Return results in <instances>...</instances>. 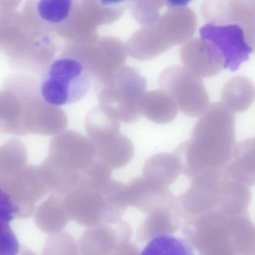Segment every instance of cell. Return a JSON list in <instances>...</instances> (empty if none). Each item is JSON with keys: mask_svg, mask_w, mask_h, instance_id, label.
Returning <instances> with one entry per match:
<instances>
[{"mask_svg": "<svg viewBox=\"0 0 255 255\" xmlns=\"http://www.w3.org/2000/svg\"><path fill=\"white\" fill-rule=\"evenodd\" d=\"M194 251L187 240L165 234L157 236L148 241L141 254L192 255Z\"/></svg>", "mask_w": 255, "mask_h": 255, "instance_id": "obj_22", "label": "cell"}, {"mask_svg": "<svg viewBox=\"0 0 255 255\" xmlns=\"http://www.w3.org/2000/svg\"><path fill=\"white\" fill-rule=\"evenodd\" d=\"M84 126L97 158L115 169L125 167L132 160L134 146L130 139L121 132L120 121L99 105L89 111Z\"/></svg>", "mask_w": 255, "mask_h": 255, "instance_id": "obj_5", "label": "cell"}, {"mask_svg": "<svg viewBox=\"0 0 255 255\" xmlns=\"http://www.w3.org/2000/svg\"><path fill=\"white\" fill-rule=\"evenodd\" d=\"M0 90V133L26 135L23 124V102L19 93L3 86Z\"/></svg>", "mask_w": 255, "mask_h": 255, "instance_id": "obj_16", "label": "cell"}, {"mask_svg": "<svg viewBox=\"0 0 255 255\" xmlns=\"http://www.w3.org/2000/svg\"><path fill=\"white\" fill-rule=\"evenodd\" d=\"M112 168L95 157L86 167L79 172L76 188L97 190L101 188L112 178Z\"/></svg>", "mask_w": 255, "mask_h": 255, "instance_id": "obj_23", "label": "cell"}, {"mask_svg": "<svg viewBox=\"0 0 255 255\" xmlns=\"http://www.w3.org/2000/svg\"><path fill=\"white\" fill-rule=\"evenodd\" d=\"M14 89L22 100L23 124L27 134L53 135L65 129L68 123L66 113L43 99L36 80L22 82Z\"/></svg>", "mask_w": 255, "mask_h": 255, "instance_id": "obj_7", "label": "cell"}, {"mask_svg": "<svg viewBox=\"0 0 255 255\" xmlns=\"http://www.w3.org/2000/svg\"><path fill=\"white\" fill-rule=\"evenodd\" d=\"M202 40L214 47L221 54L224 67L235 71L248 60L254 47L245 39L243 28L238 24L216 25L207 23L200 29Z\"/></svg>", "mask_w": 255, "mask_h": 255, "instance_id": "obj_10", "label": "cell"}, {"mask_svg": "<svg viewBox=\"0 0 255 255\" xmlns=\"http://www.w3.org/2000/svg\"><path fill=\"white\" fill-rule=\"evenodd\" d=\"M184 67L202 78H210L219 73L224 66V59L219 51L209 43H200L186 47L181 54Z\"/></svg>", "mask_w": 255, "mask_h": 255, "instance_id": "obj_13", "label": "cell"}, {"mask_svg": "<svg viewBox=\"0 0 255 255\" xmlns=\"http://www.w3.org/2000/svg\"><path fill=\"white\" fill-rule=\"evenodd\" d=\"M64 196L52 194L40 206L38 220L42 230L47 233L61 232L70 220L65 209Z\"/></svg>", "mask_w": 255, "mask_h": 255, "instance_id": "obj_21", "label": "cell"}, {"mask_svg": "<svg viewBox=\"0 0 255 255\" xmlns=\"http://www.w3.org/2000/svg\"><path fill=\"white\" fill-rule=\"evenodd\" d=\"M39 85L41 97L57 106L82 99L88 92L92 76L78 59L67 54L55 58L48 66Z\"/></svg>", "mask_w": 255, "mask_h": 255, "instance_id": "obj_4", "label": "cell"}, {"mask_svg": "<svg viewBox=\"0 0 255 255\" xmlns=\"http://www.w3.org/2000/svg\"><path fill=\"white\" fill-rule=\"evenodd\" d=\"M107 183L99 189H75L65 195L64 204L70 219L87 227L121 219L125 210Z\"/></svg>", "mask_w": 255, "mask_h": 255, "instance_id": "obj_6", "label": "cell"}, {"mask_svg": "<svg viewBox=\"0 0 255 255\" xmlns=\"http://www.w3.org/2000/svg\"><path fill=\"white\" fill-rule=\"evenodd\" d=\"M221 98L222 104L232 113L245 112L254 101V84L246 77H234L224 85Z\"/></svg>", "mask_w": 255, "mask_h": 255, "instance_id": "obj_20", "label": "cell"}, {"mask_svg": "<svg viewBox=\"0 0 255 255\" xmlns=\"http://www.w3.org/2000/svg\"><path fill=\"white\" fill-rule=\"evenodd\" d=\"M178 109L172 98L161 89L145 92L140 105L141 115L159 124L172 122L177 115Z\"/></svg>", "mask_w": 255, "mask_h": 255, "instance_id": "obj_19", "label": "cell"}, {"mask_svg": "<svg viewBox=\"0 0 255 255\" xmlns=\"http://www.w3.org/2000/svg\"><path fill=\"white\" fill-rule=\"evenodd\" d=\"M169 7L183 6L188 4L192 0H164Z\"/></svg>", "mask_w": 255, "mask_h": 255, "instance_id": "obj_26", "label": "cell"}, {"mask_svg": "<svg viewBox=\"0 0 255 255\" xmlns=\"http://www.w3.org/2000/svg\"><path fill=\"white\" fill-rule=\"evenodd\" d=\"M129 206L148 214L175 206L176 198L168 187L160 185L143 176L137 177L126 184Z\"/></svg>", "mask_w": 255, "mask_h": 255, "instance_id": "obj_12", "label": "cell"}, {"mask_svg": "<svg viewBox=\"0 0 255 255\" xmlns=\"http://www.w3.org/2000/svg\"><path fill=\"white\" fill-rule=\"evenodd\" d=\"M104 5H113L121 3L126 0H99Z\"/></svg>", "mask_w": 255, "mask_h": 255, "instance_id": "obj_27", "label": "cell"}, {"mask_svg": "<svg viewBox=\"0 0 255 255\" xmlns=\"http://www.w3.org/2000/svg\"><path fill=\"white\" fill-rule=\"evenodd\" d=\"M181 220L176 204L171 208L158 209L149 213L139 226L136 233L137 240L145 243L157 236L170 234L181 226Z\"/></svg>", "mask_w": 255, "mask_h": 255, "instance_id": "obj_17", "label": "cell"}, {"mask_svg": "<svg viewBox=\"0 0 255 255\" xmlns=\"http://www.w3.org/2000/svg\"><path fill=\"white\" fill-rule=\"evenodd\" d=\"M184 236L200 255H255V226L247 212L212 210L181 223Z\"/></svg>", "mask_w": 255, "mask_h": 255, "instance_id": "obj_2", "label": "cell"}, {"mask_svg": "<svg viewBox=\"0 0 255 255\" xmlns=\"http://www.w3.org/2000/svg\"><path fill=\"white\" fill-rule=\"evenodd\" d=\"M13 207L7 195L0 189V229L8 225L12 219Z\"/></svg>", "mask_w": 255, "mask_h": 255, "instance_id": "obj_25", "label": "cell"}, {"mask_svg": "<svg viewBox=\"0 0 255 255\" xmlns=\"http://www.w3.org/2000/svg\"><path fill=\"white\" fill-rule=\"evenodd\" d=\"M94 83L99 106L107 114L127 124L139 119L146 81L136 69L124 65Z\"/></svg>", "mask_w": 255, "mask_h": 255, "instance_id": "obj_3", "label": "cell"}, {"mask_svg": "<svg viewBox=\"0 0 255 255\" xmlns=\"http://www.w3.org/2000/svg\"><path fill=\"white\" fill-rule=\"evenodd\" d=\"M195 124L191 138L177 147L182 172L190 178L223 169L236 146L234 113L222 103L209 106Z\"/></svg>", "mask_w": 255, "mask_h": 255, "instance_id": "obj_1", "label": "cell"}, {"mask_svg": "<svg viewBox=\"0 0 255 255\" xmlns=\"http://www.w3.org/2000/svg\"><path fill=\"white\" fill-rule=\"evenodd\" d=\"M255 139H246L236 144L232 157L224 167V173L231 179L248 187L254 185Z\"/></svg>", "mask_w": 255, "mask_h": 255, "instance_id": "obj_15", "label": "cell"}, {"mask_svg": "<svg viewBox=\"0 0 255 255\" xmlns=\"http://www.w3.org/2000/svg\"><path fill=\"white\" fill-rule=\"evenodd\" d=\"M73 6V0H27L24 15L34 26L51 28L65 22Z\"/></svg>", "mask_w": 255, "mask_h": 255, "instance_id": "obj_14", "label": "cell"}, {"mask_svg": "<svg viewBox=\"0 0 255 255\" xmlns=\"http://www.w3.org/2000/svg\"><path fill=\"white\" fill-rule=\"evenodd\" d=\"M182 173L181 163L175 154L162 152L150 156L142 169V176L168 187Z\"/></svg>", "mask_w": 255, "mask_h": 255, "instance_id": "obj_18", "label": "cell"}, {"mask_svg": "<svg viewBox=\"0 0 255 255\" xmlns=\"http://www.w3.org/2000/svg\"><path fill=\"white\" fill-rule=\"evenodd\" d=\"M51 239L54 251L61 252V254L77 255L79 248L74 238L65 232L56 233Z\"/></svg>", "mask_w": 255, "mask_h": 255, "instance_id": "obj_24", "label": "cell"}, {"mask_svg": "<svg viewBox=\"0 0 255 255\" xmlns=\"http://www.w3.org/2000/svg\"><path fill=\"white\" fill-rule=\"evenodd\" d=\"M158 83L167 93L178 109L187 116L200 117L209 106V98L201 77L185 67L172 65L160 73Z\"/></svg>", "mask_w": 255, "mask_h": 255, "instance_id": "obj_8", "label": "cell"}, {"mask_svg": "<svg viewBox=\"0 0 255 255\" xmlns=\"http://www.w3.org/2000/svg\"><path fill=\"white\" fill-rule=\"evenodd\" d=\"M49 152L50 157L75 172L84 169L96 157L88 138L73 130H64L55 135L50 142Z\"/></svg>", "mask_w": 255, "mask_h": 255, "instance_id": "obj_11", "label": "cell"}, {"mask_svg": "<svg viewBox=\"0 0 255 255\" xmlns=\"http://www.w3.org/2000/svg\"><path fill=\"white\" fill-rule=\"evenodd\" d=\"M132 229L128 223L119 220L89 227L78 244L84 255H127L131 249L129 242Z\"/></svg>", "mask_w": 255, "mask_h": 255, "instance_id": "obj_9", "label": "cell"}]
</instances>
